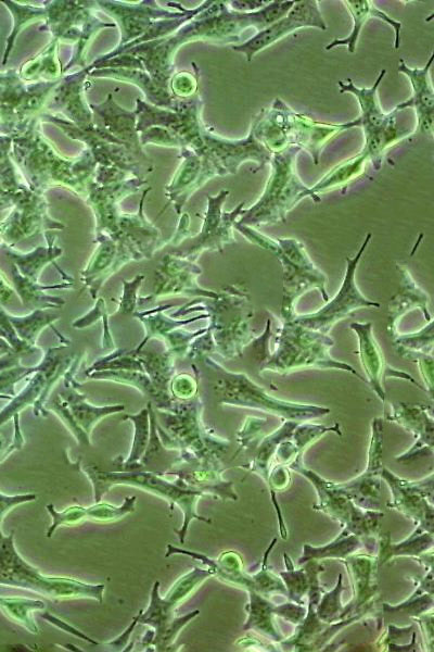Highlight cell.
Masks as SVG:
<instances>
[{
	"mask_svg": "<svg viewBox=\"0 0 434 652\" xmlns=\"http://www.w3.org/2000/svg\"><path fill=\"white\" fill-rule=\"evenodd\" d=\"M36 366H22L20 362L0 369V393L15 396L14 385L24 377L36 372Z\"/></svg>",
	"mask_w": 434,
	"mask_h": 652,
	"instance_id": "cell-43",
	"label": "cell"
},
{
	"mask_svg": "<svg viewBox=\"0 0 434 652\" xmlns=\"http://www.w3.org/2000/svg\"><path fill=\"white\" fill-rule=\"evenodd\" d=\"M201 268L190 260L168 254L155 272L154 298L167 296H203L209 299L218 293L202 289L196 283Z\"/></svg>",
	"mask_w": 434,
	"mask_h": 652,
	"instance_id": "cell-19",
	"label": "cell"
},
{
	"mask_svg": "<svg viewBox=\"0 0 434 652\" xmlns=\"http://www.w3.org/2000/svg\"><path fill=\"white\" fill-rule=\"evenodd\" d=\"M46 510L52 518V523L46 532L48 538H51L53 532L61 526H73L86 521L85 506L82 505L75 504L63 511H56L53 504H47Z\"/></svg>",
	"mask_w": 434,
	"mask_h": 652,
	"instance_id": "cell-41",
	"label": "cell"
},
{
	"mask_svg": "<svg viewBox=\"0 0 434 652\" xmlns=\"http://www.w3.org/2000/svg\"><path fill=\"white\" fill-rule=\"evenodd\" d=\"M141 613H142V610L137 614L136 617H133V619L128 628H126L116 639H114L110 642H106L105 644L111 647L112 650H114V651H118V650H122L123 648H125V645L127 644V642L130 638V635L133 631L135 626L139 623Z\"/></svg>",
	"mask_w": 434,
	"mask_h": 652,
	"instance_id": "cell-48",
	"label": "cell"
},
{
	"mask_svg": "<svg viewBox=\"0 0 434 652\" xmlns=\"http://www.w3.org/2000/svg\"><path fill=\"white\" fill-rule=\"evenodd\" d=\"M331 346V339L324 334L302 327L293 321H286L277 337V350L267 362L266 368L288 372L307 365L339 367L359 376L350 366L331 359L328 353Z\"/></svg>",
	"mask_w": 434,
	"mask_h": 652,
	"instance_id": "cell-9",
	"label": "cell"
},
{
	"mask_svg": "<svg viewBox=\"0 0 434 652\" xmlns=\"http://www.w3.org/2000/svg\"><path fill=\"white\" fill-rule=\"evenodd\" d=\"M137 498L126 497L120 505H113L106 502H94V504L85 507L86 519L97 523H113L124 518L126 515L136 511Z\"/></svg>",
	"mask_w": 434,
	"mask_h": 652,
	"instance_id": "cell-38",
	"label": "cell"
},
{
	"mask_svg": "<svg viewBox=\"0 0 434 652\" xmlns=\"http://www.w3.org/2000/svg\"><path fill=\"white\" fill-rule=\"evenodd\" d=\"M386 418L395 421L418 437V440L409 451L396 457L397 462L410 463L427 452L432 454L433 418L426 412V406L399 403L398 405H393V413L386 416Z\"/></svg>",
	"mask_w": 434,
	"mask_h": 652,
	"instance_id": "cell-25",
	"label": "cell"
},
{
	"mask_svg": "<svg viewBox=\"0 0 434 652\" xmlns=\"http://www.w3.org/2000/svg\"><path fill=\"white\" fill-rule=\"evenodd\" d=\"M100 246L91 255L86 268L81 271V281L93 299L100 287L124 264L135 260L132 253L119 241L101 235Z\"/></svg>",
	"mask_w": 434,
	"mask_h": 652,
	"instance_id": "cell-21",
	"label": "cell"
},
{
	"mask_svg": "<svg viewBox=\"0 0 434 652\" xmlns=\"http://www.w3.org/2000/svg\"><path fill=\"white\" fill-rule=\"evenodd\" d=\"M228 195L229 190L222 189L217 196H207V210L202 230L196 236L189 238L184 248L175 250L171 254L192 261L204 250L221 251L226 243L235 241L234 223L243 211L244 202L239 203L230 212H224L222 204Z\"/></svg>",
	"mask_w": 434,
	"mask_h": 652,
	"instance_id": "cell-15",
	"label": "cell"
},
{
	"mask_svg": "<svg viewBox=\"0 0 434 652\" xmlns=\"http://www.w3.org/2000/svg\"><path fill=\"white\" fill-rule=\"evenodd\" d=\"M367 163H369L368 158L360 151L334 166L310 188L319 197L330 190L344 188L363 173Z\"/></svg>",
	"mask_w": 434,
	"mask_h": 652,
	"instance_id": "cell-31",
	"label": "cell"
},
{
	"mask_svg": "<svg viewBox=\"0 0 434 652\" xmlns=\"http://www.w3.org/2000/svg\"><path fill=\"white\" fill-rule=\"evenodd\" d=\"M144 278V275L140 274L131 281L123 280L124 291L120 301L117 302V311L115 314H133L138 304L137 290Z\"/></svg>",
	"mask_w": 434,
	"mask_h": 652,
	"instance_id": "cell-44",
	"label": "cell"
},
{
	"mask_svg": "<svg viewBox=\"0 0 434 652\" xmlns=\"http://www.w3.org/2000/svg\"><path fill=\"white\" fill-rule=\"evenodd\" d=\"M206 160L217 176L237 174L239 167L247 162L256 164L254 173L269 164V153L248 130L244 138L228 139L210 134L207 130L203 136V147L197 153Z\"/></svg>",
	"mask_w": 434,
	"mask_h": 652,
	"instance_id": "cell-14",
	"label": "cell"
},
{
	"mask_svg": "<svg viewBox=\"0 0 434 652\" xmlns=\"http://www.w3.org/2000/svg\"><path fill=\"white\" fill-rule=\"evenodd\" d=\"M180 468L169 469L163 476H173L184 486L201 491L203 494H213L222 500H238L233 490V482L222 478L220 464L189 462Z\"/></svg>",
	"mask_w": 434,
	"mask_h": 652,
	"instance_id": "cell-24",
	"label": "cell"
},
{
	"mask_svg": "<svg viewBox=\"0 0 434 652\" xmlns=\"http://www.w3.org/2000/svg\"><path fill=\"white\" fill-rule=\"evenodd\" d=\"M356 127L355 120L345 123H324L295 112L281 98L261 109L253 118L250 131L271 154L288 147L305 150L315 164L327 143L336 135Z\"/></svg>",
	"mask_w": 434,
	"mask_h": 652,
	"instance_id": "cell-1",
	"label": "cell"
},
{
	"mask_svg": "<svg viewBox=\"0 0 434 652\" xmlns=\"http://www.w3.org/2000/svg\"><path fill=\"white\" fill-rule=\"evenodd\" d=\"M48 247H38L27 254H13L12 258L15 264H17L15 266L18 267V272L23 276L34 281H38L41 271L48 263H53L55 265L54 259L62 253V250L59 247H55L53 241H48ZM58 269L64 274L59 267Z\"/></svg>",
	"mask_w": 434,
	"mask_h": 652,
	"instance_id": "cell-37",
	"label": "cell"
},
{
	"mask_svg": "<svg viewBox=\"0 0 434 652\" xmlns=\"http://www.w3.org/2000/svg\"><path fill=\"white\" fill-rule=\"evenodd\" d=\"M432 62L433 52L423 67H410L404 59L399 60L397 71L409 79L412 95L408 100L395 106L399 112L409 108L413 109L418 131L431 137L433 136L434 116V91L430 76Z\"/></svg>",
	"mask_w": 434,
	"mask_h": 652,
	"instance_id": "cell-20",
	"label": "cell"
},
{
	"mask_svg": "<svg viewBox=\"0 0 434 652\" xmlns=\"http://www.w3.org/2000/svg\"><path fill=\"white\" fill-rule=\"evenodd\" d=\"M418 617V622L421 625L423 631L425 632V644L431 651L433 647V613L430 610L429 613H423V615L421 614Z\"/></svg>",
	"mask_w": 434,
	"mask_h": 652,
	"instance_id": "cell-49",
	"label": "cell"
},
{
	"mask_svg": "<svg viewBox=\"0 0 434 652\" xmlns=\"http://www.w3.org/2000/svg\"><path fill=\"white\" fill-rule=\"evenodd\" d=\"M378 564L381 566L394 556H420L433 547V534L424 531L419 527L399 543H392L388 535L381 537L378 541Z\"/></svg>",
	"mask_w": 434,
	"mask_h": 652,
	"instance_id": "cell-30",
	"label": "cell"
},
{
	"mask_svg": "<svg viewBox=\"0 0 434 652\" xmlns=\"http://www.w3.org/2000/svg\"><path fill=\"white\" fill-rule=\"evenodd\" d=\"M12 351H14V349L9 344V342H5L0 338V356Z\"/></svg>",
	"mask_w": 434,
	"mask_h": 652,
	"instance_id": "cell-50",
	"label": "cell"
},
{
	"mask_svg": "<svg viewBox=\"0 0 434 652\" xmlns=\"http://www.w3.org/2000/svg\"><path fill=\"white\" fill-rule=\"evenodd\" d=\"M169 391L175 398L187 401L195 397L196 383L189 375L181 374L170 380Z\"/></svg>",
	"mask_w": 434,
	"mask_h": 652,
	"instance_id": "cell-45",
	"label": "cell"
},
{
	"mask_svg": "<svg viewBox=\"0 0 434 652\" xmlns=\"http://www.w3.org/2000/svg\"><path fill=\"white\" fill-rule=\"evenodd\" d=\"M13 280L17 293L20 294L23 303L33 310H49L59 309L65 304V300L60 297H53L47 294L44 291L49 289H62L72 288L74 283H64L61 285L42 286L38 281H34L23 276L17 267H12Z\"/></svg>",
	"mask_w": 434,
	"mask_h": 652,
	"instance_id": "cell-29",
	"label": "cell"
},
{
	"mask_svg": "<svg viewBox=\"0 0 434 652\" xmlns=\"http://www.w3.org/2000/svg\"><path fill=\"white\" fill-rule=\"evenodd\" d=\"M363 543L365 540L344 528L341 534L328 544L321 547H312L308 543L304 544L303 553L298 559V564L306 563L310 560L329 557L344 560L360 548H365Z\"/></svg>",
	"mask_w": 434,
	"mask_h": 652,
	"instance_id": "cell-32",
	"label": "cell"
},
{
	"mask_svg": "<svg viewBox=\"0 0 434 652\" xmlns=\"http://www.w3.org/2000/svg\"><path fill=\"white\" fill-rule=\"evenodd\" d=\"M234 228L248 241L269 250L281 261L284 269V296L281 309L282 317L291 321L293 304L303 292L312 287H318L324 301L327 277L318 269L309 259L305 247L295 238H271L258 233L251 226L238 224Z\"/></svg>",
	"mask_w": 434,
	"mask_h": 652,
	"instance_id": "cell-8",
	"label": "cell"
},
{
	"mask_svg": "<svg viewBox=\"0 0 434 652\" xmlns=\"http://www.w3.org/2000/svg\"><path fill=\"white\" fill-rule=\"evenodd\" d=\"M302 455L303 453H299L289 466L305 476L315 486L319 500L314 507L337 519L345 529L369 542V544L372 546L375 543L383 513L380 511L363 510L356 505L352 500L336 490L334 482L328 481L315 472L306 468L303 465Z\"/></svg>",
	"mask_w": 434,
	"mask_h": 652,
	"instance_id": "cell-10",
	"label": "cell"
},
{
	"mask_svg": "<svg viewBox=\"0 0 434 652\" xmlns=\"http://www.w3.org/2000/svg\"><path fill=\"white\" fill-rule=\"evenodd\" d=\"M81 363V356L74 360L71 367L63 375L65 391L61 397L66 403L72 416L77 425L90 437L94 426L105 416L119 413L125 410L124 404H112L95 406L86 401V394L81 393L77 388V383L74 379V374Z\"/></svg>",
	"mask_w": 434,
	"mask_h": 652,
	"instance_id": "cell-26",
	"label": "cell"
},
{
	"mask_svg": "<svg viewBox=\"0 0 434 652\" xmlns=\"http://www.w3.org/2000/svg\"><path fill=\"white\" fill-rule=\"evenodd\" d=\"M285 572H281L280 576L285 582L286 595L290 601L297 604H304L303 597L307 595L309 589V574L305 567L294 569L293 563L289 555L284 553Z\"/></svg>",
	"mask_w": 434,
	"mask_h": 652,
	"instance_id": "cell-39",
	"label": "cell"
},
{
	"mask_svg": "<svg viewBox=\"0 0 434 652\" xmlns=\"http://www.w3.org/2000/svg\"><path fill=\"white\" fill-rule=\"evenodd\" d=\"M371 234L368 233L358 253L353 258H346V273L340 291L321 310L315 313L294 317L292 321L302 327L327 335L332 326L353 311L360 308H378L380 304L365 298L355 283V269L362 252L369 243Z\"/></svg>",
	"mask_w": 434,
	"mask_h": 652,
	"instance_id": "cell-13",
	"label": "cell"
},
{
	"mask_svg": "<svg viewBox=\"0 0 434 652\" xmlns=\"http://www.w3.org/2000/svg\"><path fill=\"white\" fill-rule=\"evenodd\" d=\"M202 403L194 397L155 414L156 430L165 449L178 450L182 463L220 464L229 442L213 436L201 421Z\"/></svg>",
	"mask_w": 434,
	"mask_h": 652,
	"instance_id": "cell-3",
	"label": "cell"
},
{
	"mask_svg": "<svg viewBox=\"0 0 434 652\" xmlns=\"http://www.w3.org/2000/svg\"><path fill=\"white\" fill-rule=\"evenodd\" d=\"M248 593L250 602L245 606L248 617L243 626L245 630L255 629L280 642L283 638L273 625L272 615H279L293 624H299L306 615L307 610L302 604L291 601L275 605L256 591L251 590Z\"/></svg>",
	"mask_w": 434,
	"mask_h": 652,
	"instance_id": "cell-22",
	"label": "cell"
},
{
	"mask_svg": "<svg viewBox=\"0 0 434 652\" xmlns=\"http://www.w3.org/2000/svg\"><path fill=\"white\" fill-rule=\"evenodd\" d=\"M1 525V524H0ZM0 585L27 589L51 600L93 599L103 602L104 584H88L72 577L50 576L25 561L14 546V532L0 528Z\"/></svg>",
	"mask_w": 434,
	"mask_h": 652,
	"instance_id": "cell-6",
	"label": "cell"
},
{
	"mask_svg": "<svg viewBox=\"0 0 434 652\" xmlns=\"http://www.w3.org/2000/svg\"><path fill=\"white\" fill-rule=\"evenodd\" d=\"M342 581V574H340L334 589L323 593L322 597L320 595L316 605L315 613L317 618L326 624H333L345 619L343 617L344 606L340 602L341 592L344 589Z\"/></svg>",
	"mask_w": 434,
	"mask_h": 652,
	"instance_id": "cell-40",
	"label": "cell"
},
{
	"mask_svg": "<svg viewBox=\"0 0 434 652\" xmlns=\"http://www.w3.org/2000/svg\"><path fill=\"white\" fill-rule=\"evenodd\" d=\"M299 422L288 421L282 427L269 435L260 442L256 455L251 465L246 466L251 472L260 475L266 481L269 479V463L276 453L278 446L289 439Z\"/></svg>",
	"mask_w": 434,
	"mask_h": 652,
	"instance_id": "cell-36",
	"label": "cell"
},
{
	"mask_svg": "<svg viewBox=\"0 0 434 652\" xmlns=\"http://www.w3.org/2000/svg\"><path fill=\"white\" fill-rule=\"evenodd\" d=\"M46 409L48 411H53L61 418L79 444H90V437L77 425L61 394L54 397L47 403Z\"/></svg>",
	"mask_w": 434,
	"mask_h": 652,
	"instance_id": "cell-42",
	"label": "cell"
},
{
	"mask_svg": "<svg viewBox=\"0 0 434 652\" xmlns=\"http://www.w3.org/2000/svg\"><path fill=\"white\" fill-rule=\"evenodd\" d=\"M342 2L353 18L352 30L346 37L334 38L331 42L326 45L324 50L329 51L339 46H345L348 52H355L361 30L369 18H378L390 25L395 34L394 48H399L401 29V23L399 21L391 17L387 13L376 8L374 2L370 0H344Z\"/></svg>",
	"mask_w": 434,
	"mask_h": 652,
	"instance_id": "cell-28",
	"label": "cell"
},
{
	"mask_svg": "<svg viewBox=\"0 0 434 652\" xmlns=\"http://www.w3.org/2000/svg\"><path fill=\"white\" fill-rule=\"evenodd\" d=\"M59 318V314L49 310H34L30 314L22 317L9 315V319L17 336L33 347L36 343L38 335L47 326H50L55 334L59 335L62 343H69V341L61 336V334L53 327V323Z\"/></svg>",
	"mask_w": 434,
	"mask_h": 652,
	"instance_id": "cell-34",
	"label": "cell"
},
{
	"mask_svg": "<svg viewBox=\"0 0 434 652\" xmlns=\"http://www.w3.org/2000/svg\"><path fill=\"white\" fill-rule=\"evenodd\" d=\"M46 607L44 602L22 597H0L1 611L13 622L38 635L40 629L33 617V612Z\"/></svg>",
	"mask_w": 434,
	"mask_h": 652,
	"instance_id": "cell-35",
	"label": "cell"
},
{
	"mask_svg": "<svg viewBox=\"0 0 434 652\" xmlns=\"http://www.w3.org/2000/svg\"><path fill=\"white\" fill-rule=\"evenodd\" d=\"M350 327L358 335L360 348L359 354L369 383L382 401H384L385 398L383 380L387 375L409 379L418 385L409 374L397 372L386 365L382 352L372 335V325L370 323H353Z\"/></svg>",
	"mask_w": 434,
	"mask_h": 652,
	"instance_id": "cell-27",
	"label": "cell"
},
{
	"mask_svg": "<svg viewBox=\"0 0 434 652\" xmlns=\"http://www.w3.org/2000/svg\"><path fill=\"white\" fill-rule=\"evenodd\" d=\"M385 74L386 70L383 68L374 84L368 88L357 87L349 78L337 83L340 92L354 96L359 104L360 114L355 122L356 127L362 129L365 137L361 152L365 153L375 171L381 168L386 151L392 146L414 133V130L397 126L396 115L399 111L396 108L388 113L382 110L378 88Z\"/></svg>",
	"mask_w": 434,
	"mask_h": 652,
	"instance_id": "cell-7",
	"label": "cell"
},
{
	"mask_svg": "<svg viewBox=\"0 0 434 652\" xmlns=\"http://www.w3.org/2000/svg\"><path fill=\"white\" fill-rule=\"evenodd\" d=\"M216 365L222 374L215 385L217 393L221 397V403L256 408L296 422L320 417L329 413V409L326 408L273 399L266 394L260 387L254 386L245 375L228 373L217 363Z\"/></svg>",
	"mask_w": 434,
	"mask_h": 652,
	"instance_id": "cell-11",
	"label": "cell"
},
{
	"mask_svg": "<svg viewBox=\"0 0 434 652\" xmlns=\"http://www.w3.org/2000/svg\"><path fill=\"white\" fill-rule=\"evenodd\" d=\"M69 343H62L47 350L25 388L11 398V402L0 411V426L28 405H34L37 416H48L47 400L52 386L73 364L75 358L65 350Z\"/></svg>",
	"mask_w": 434,
	"mask_h": 652,
	"instance_id": "cell-12",
	"label": "cell"
},
{
	"mask_svg": "<svg viewBox=\"0 0 434 652\" xmlns=\"http://www.w3.org/2000/svg\"><path fill=\"white\" fill-rule=\"evenodd\" d=\"M302 28L327 30L328 26L321 15L319 1H295L284 16L253 34L245 41L233 45L232 50L244 54L250 62L258 52Z\"/></svg>",
	"mask_w": 434,
	"mask_h": 652,
	"instance_id": "cell-16",
	"label": "cell"
},
{
	"mask_svg": "<svg viewBox=\"0 0 434 652\" xmlns=\"http://www.w3.org/2000/svg\"><path fill=\"white\" fill-rule=\"evenodd\" d=\"M381 477L393 494L387 506L413 519L420 529L433 534V476L420 481H408L383 466Z\"/></svg>",
	"mask_w": 434,
	"mask_h": 652,
	"instance_id": "cell-17",
	"label": "cell"
},
{
	"mask_svg": "<svg viewBox=\"0 0 434 652\" xmlns=\"http://www.w3.org/2000/svg\"><path fill=\"white\" fill-rule=\"evenodd\" d=\"M371 440L366 471L348 482L334 484L339 492L363 510L379 511L381 500V455L383 426L380 418L371 424Z\"/></svg>",
	"mask_w": 434,
	"mask_h": 652,
	"instance_id": "cell-18",
	"label": "cell"
},
{
	"mask_svg": "<svg viewBox=\"0 0 434 652\" xmlns=\"http://www.w3.org/2000/svg\"><path fill=\"white\" fill-rule=\"evenodd\" d=\"M82 473L90 480L94 491V502H100L102 497L114 486L135 487L159 498L165 499L170 510L178 505L183 514V522L179 530L175 529L180 543L184 542L188 528L193 519L210 524L209 518L197 514L199 499L204 496L201 491L184 486L178 479L170 481L162 473L138 471H102L95 465L82 467Z\"/></svg>",
	"mask_w": 434,
	"mask_h": 652,
	"instance_id": "cell-5",
	"label": "cell"
},
{
	"mask_svg": "<svg viewBox=\"0 0 434 652\" xmlns=\"http://www.w3.org/2000/svg\"><path fill=\"white\" fill-rule=\"evenodd\" d=\"M352 577L354 598L344 606L343 617L365 615L372 606L378 590V559L369 555H349L342 560Z\"/></svg>",
	"mask_w": 434,
	"mask_h": 652,
	"instance_id": "cell-23",
	"label": "cell"
},
{
	"mask_svg": "<svg viewBox=\"0 0 434 652\" xmlns=\"http://www.w3.org/2000/svg\"><path fill=\"white\" fill-rule=\"evenodd\" d=\"M301 151L292 146L271 154V172L263 193L252 206L243 209L238 224L253 227L285 222L288 213L303 199L321 201L297 174L296 159Z\"/></svg>",
	"mask_w": 434,
	"mask_h": 652,
	"instance_id": "cell-2",
	"label": "cell"
},
{
	"mask_svg": "<svg viewBox=\"0 0 434 652\" xmlns=\"http://www.w3.org/2000/svg\"><path fill=\"white\" fill-rule=\"evenodd\" d=\"M43 619H46L48 623L52 624L53 626L77 637L78 639H82L86 640L89 643L92 644H99V642L94 641L93 639H91L90 637H88L87 635H85L84 632H81L80 630H78L77 628H75L74 626L69 625L68 623L62 620L61 618L50 614V613H42L40 615Z\"/></svg>",
	"mask_w": 434,
	"mask_h": 652,
	"instance_id": "cell-47",
	"label": "cell"
},
{
	"mask_svg": "<svg viewBox=\"0 0 434 652\" xmlns=\"http://www.w3.org/2000/svg\"><path fill=\"white\" fill-rule=\"evenodd\" d=\"M123 421L128 419L133 425V439L127 459H115L118 462L117 471H135L144 454L150 439V412L149 408L142 409L137 414H125Z\"/></svg>",
	"mask_w": 434,
	"mask_h": 652,
	"instance_id": "cell-33",
	"label": "cell"
},
{
	"mask_svg": "<svg viewBox=\"0 0 434 652\" xmlns=\"http://www.w3.org/2000/svg\"><path fill=\"white\" fill-rule=\"evenodd\" d=\"M213 573L208 568L193 567L179 577L164 597L159 595V581L151 589L150 602L140 615L139 624L149 625L150 630L142 638L145 650L174 651V643L181 629L200 614L194 610L182 616H175V610Z\"/></svg>",
	"mask_w": 434,
	"mask_h": 652,
	"instance_id": "cell-4",
	"label": "cell"
},
{
	"mask_svg": "<svg viewBox=\"0 0 434 652\" xmlns=\"http://www.w3.org/2000/svg\"><path fill=\"white\" fill-rule=\"evenodd\" d=\"M107 317L105 302L103 298H99L93 306L86 315L72 323L74 328H86L98 319Z\"/></svg>",
	"mask_w": 434,
	"mask_h": 652,
	"instance_id": "cell-46",
	"label": "cell"
}]
</instances>
